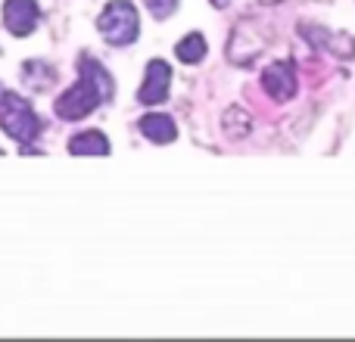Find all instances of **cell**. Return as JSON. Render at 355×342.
I'll use <instances>...</instances> for the list:
<instances>
[{
	"instance_id": "52a82bcc",
	"label": "cell",
	"mask_w": 355,
	"mask_h": 342,
	"mask_svg": "<svg viewBox=\"0 0 355 342\" xmlns=\"http://www.w3.org/2000/svg\"><path fill=\"white\" fill-rule=\"evenodd\" d=\"M141 134L147 137V141H153V143H172L178 137V125L168 116L153 112V116H144L141 118Z\"/></svg>"
},
{
	"instance_id": "30bf717a",
	"label": "cell",
	"mask_w": 355,
	"mask_h": 342,
	"mask_svg": "<svg viewBox=\"0 0 355 342\" xmlns=\"http://www.w3.org/2000/svg\"><path fill=\"white\" fill-rule=\"evenodd\" d=\"M147 3V10L153 12L156 19H168L175 12V6H178V0H144Z\"/></svg>"
},
{
	"instance_id": "5b68a950",
	"label": "cell",
	"mask_w": 355,
	"mask_h": 342,
	"mask_svg": "<svg viewBox=\"0 0 355 342\" xmlns=\"http://www.w3.org/2000/svg\"><path fill=\"white\" fill-rule=\"evenodd\" d=\"M168 84H172V69H168V62L153 60L147 66V75H144V84H141L137 97H141V103L156 106L168 97Z\"/></svg>"
},
{
	"instance_id": "6da1fadb",
	"label": "cell",
	"mask_w": 355,
	"mask_h": 342,
	"mask_svg": "<svg viewBox=\"0 0 355 342\" xmlns=\"http://www.w3.org/2000/svg\"><path fill=\"white\" fill-rule=\"evenodd\" d=\"M110 97H112V78L103 72V66H97L91 56H85L81 60V81L56 100V116L66 118V122H75V118L91 116Z\"/></svg>"
},
{
	"instance_id": "8992f818",
	"label": "cell",
	"mask_w": 355,
	"mask_h": 342,
	"mask_svg": "<svg viewBox=\"0 0 355 342\" xmlns=\"http://www.w3.org/2000/svg\"><path fill=\"white\" fill-rule=\"evenodd\" d=\"M262 87L275 100H290L296 93V72L287 62H271L262 72Z\"/></svg>"
},
{
	"instance_id": "277c9868",
	"label": "cell",
	"mask_w": 355,
	"mask_h": 342,
	"mask_svg": "<svg viewBox=\"0 0 355 342\" xmlns=\"http://www.w3.org/2000/svg\"><path fill=\"white\" fill-rule=\"evenodd\" d=\"M37 3L35 0H6L3 3V25L10 28V35L16 37H25L37 28Z\"/></svg>"
},
{
	"instance_id": "7a4b0ae2",
	"label": "cell",
	"mask_w": 355,
	"mask_h": 342,
	"mask_svg": "<svg viewBox=\"0 0 355 342\" xmlns=\"http://www.w3.org/2000/svg\"><path fill=\"white\" fill-rule=\"evenodd\" d=\"M0 128L19 143H31L41 131L35 109L25 103L19 93H3L0 97Z\"/></svg>"
},
{
	"instance_id": "8fae6325",
	"label": "cell",
	"mask_w": 355,
	"mask_h": 342,
	"mask_svg": "<svg viewBox=\"0 0 355 342\" xmlns=\"http://www.w3.org/2000/svg\"><path fill=\"white\" fill-rule=\"evenodd\" d=\"M212 3H215V6H225V3H227V0H212Z\"/></svg>"
},
{
	"instance_id": "3957f363",
	"label": "cell",
	"mask_w": 355,
	"mask_h": 342,
	"mask_svg": "<svg viewBox=\"0 0 355 342\" xmlns=\"http://www.w3.org/2000/svg\"><path fill=\"white\" fill-rule=\"evenodd\" d=\"M97 25L112 47L135 44L137 31H141V25H137V10H135V3H128V0H112V3L100 12Z\"/></svg>"
},
{
	"instance_id": "ba28073f",
	"label": "cell",
	"mask_w": 355,
	"mask_h": 342,
	"mask_svg": "<svg viewBox=\"0 0 355 342\" xmlns=\"http://www.w3.org/2000/svg\"><path fill=\"white\" fill-rule=\"evenodd\" d=\"M69 153L72 156H106L110 153V141L100 131H85L69 141Z\"/></svg>"
},
{
	"instance_id": "9c48e42d",
	"label": "cell",
	"mask_w": 355,
	"mask_h": 342,
	"mask_svg": "<svg viewBox=\"0 0 355 342\" xmlns=\"http://www.w3.org/2000/svg\"><path fill=\"white\" fill-rule=\"evenodd\" d=\"M175 53H178V60H181V62L193 66V62H200L202 56H206V37L196 35V31H193V35H187L181 44H178Z\"/></svg>"
}]
</instances>
